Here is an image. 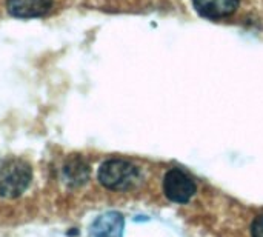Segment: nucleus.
I'll use <instances>...</instances> for the list:
<instances>
[{
	"label": "nucleus",
	"instance_id": "8",
	"mask_svg": "<svg viewBox=\"0 0 263 237\" xmlns=\"http://www.w3.org/2000/svg\"><path fill=\"white\" fill-rule=\"evenodd\" d=\"M251 237H263V214L257 216L251 224Z\"/></svg>",
	"mask_w": 263,
	"mask_h": 237
},
{
	"label": "nucleus",
	"instance_id": "3",
	"mask_svg": "<svg viewBox=\"0 0 263 237\" xmlns=\"http://www.w3.org/2000/svg\"><path fill=\"white\" fill-rule=\"evenodd\" d=\"M163 194L174 204H188L197 193L196 182L180 168L170 170L162 182Z\"/></svg>",
	"mask_w": 263,
	"mask_h": 237
},
{
	"label": "nucleus",
	"instance_id": "4",
	"mask_svg": "<svg viewBox=\"0 0 263 237\" xmlns=\"http://www.w3.org/2000/svg\"><path fill=\"white\" fill-rule=\"evenodd\" d=\"M52 6V0H6V8L17 19H34L45 15Z\"/></svg>",
	"mask_w": 263,
	"mask_h": 237
},
{
	"label": "nucleus",
	"instance_id": "2",
	"mask_svg": "<svg viewBox=\"0 0 263 237\" xmlns=\"http://www.w3.org/2000/svg\"><path fill=\"white\" fill-rule=\"evenodd\" d=\"M32 182V170L22 159L0 162V197L14 200L22 197Z\"/></svg>",
	"mask_w": 263,
	"mask_h": 237
},
{
	"label": "nucleus",
	"instance_id": "5",
	"mask_svg": "<svg viewBox=\"0 0 263 237\" xmlns=\"http://www.w3.org/2000/svg\"><path fill=\"white\" fill-rule=\"evenodd\" d=\"M123 227L125 221L119 213H106L92 222L89 237H123Z\"/></svg>",
	"mask_w": 263,
	"mask_h": 237
},
{
	"label": "nucleus",
	"instance_id": "1",
	"mask_svg": "<svg viewBox=\"0 0 263 237\" xmlns=\"http://www.w3.org/2000/svg\"><path fill=\"white\" fill-rule=\"evenodd\" d=\"M140 170L125 159L105 160L97 170V182L108 191L128 193L140 182Z\"/></svg>",
	"mask_w": 263,
	"mask_h": 237
},
{
	"label": "nucleus",
	"instance_id": "6",
	"mask_svg": "<svg viewBox=\"0 0 263 237\" xmlns=\"http://www.w3.org/2000/svg\"><path fill=\"white\" fill-rule=\"evenodd\" d=\"M196 11L206 19H220L237 9L239 0H193Z\"/></svg>",
	"mask_w": 263,
	"mask_h": 237
},
{
	"label": "nucleus",
	"instance_id": "7",
	"mask_svg": "<svg viewBox=\"0 0 263 237\" xmlns=\"http://www.w3.org/2000/svg\"><path fill=\"white\" fill-rule=\"evenodd\" d=\"M62 173H63V179H65L63 182L71 188H79V187L85 185L89 179V168L79 157H72V159L66 160V163L62 168Z\"/></svg>",
	"mask_w": 263,
	"mask_h": 237
}]
</instances>
